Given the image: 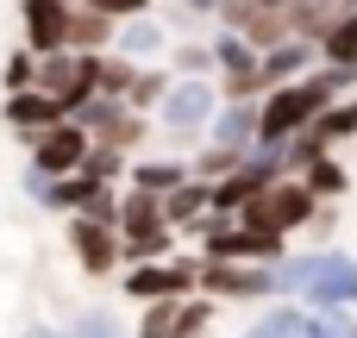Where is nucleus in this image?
Here are the masks:
<instances>
[{
	"label": "nucleus",
	"instance_id": "1",
	"mask_svg": "<svg viewBox=\"0 0 357 338\" xmlns=\"http://www.w3.org/2000/svg\"><path fill=\"white\" fill-rule=\"evenodd\" d=\"M276 295H307V307H357V257H345V251L282 257Z\"/></svg>",
	"mask_w": 357,
	"mask_h": 338
},
{
	"label": "nucleus",
	"instance_id": "2",
	"mask_svg": "<svg viewBox=\"0 0 357 338\" xmlns=\"http://www.w3.org/2000/svg\"><path fill=\"white\" fill-rule=\"evenodd\" d=\"M314 188L307 182H264L251 201H245V226H264V232H295L314 220Z\"/></svg>",
	"mask_w": 357,
	"mask_h": 338
},
{
	"label": "nucleus",
	"instance_id": "3",
	"mask_svg": "<svg viewBox=\"0 0 357 338\" xmlns=\"http://www.w3.org/2000/svg\"><path fill=\"white\" fill-rule=\"evenodd\" d=\"M207 289H220V295H276V263H245V257H213L207 270Z\"/></svg>",
	"mask_w": 357,
	"mask_h": 338
},
{
	"label": "nucleus",
	"instance_id": "4",
	"mask_svg": "<svg viewBox=\"0 0 357 338\" xmlns=\"http://www.w3.org/2000/svg\"><path fill=\"white\" fill-rule=\"evenodd\" d=\"M126 251H132L138 263L169 251V232H163V220H157V201H151V194H132V201H126Z\"/></svg>",
	"mask_w": 357,
	"mask_h": 338
},
{
	"label": "nucleus",
	"instance_id": "5",
	"mask_svg": "<svg viewBox=\"0 0 357 338\" xmlns=\"http://www.w3.org/2000/svg\"><path fill=\"white\" fill-rule=\"evenodd\" d=\"M207 113H213V88L207 82H182V88L163 94V125H176V132L207 125Z\"/></svg>",
	"mask_w": 357,
	"mask_h": 338
},
{
	"label": "nucleus",
	"instance_id": "6",
	"mask_svg": "<svg viewBox=\"0 0 357 338\" xmlns=\"http://www.w3.org/2000/svg\"><path fill=\"white\" fill-rule=\"evenodd\" d=\"M82 157H88V138H82L75 125H56V132H44V138H38V151H31L38 176H63V169H75Z\"/></svg>",
	"mask_w": 357,
	"mask_h": 338
},
{
	"label": "nucleus",
	"instance_id": "7",
	"mask_svg": "<svg viewBox=\"0 0 357 338\" xmlns=\"http://www.w3.org/2000/svg\"><path fill=\"white\" fill-rule=\"evenodd\" d=\"M25 31H31L38 50H63L69 31H75V19H69L63 0H25Z\"/></svg>",
	"mask_w": 357,
	"mask_h": 338
},
{
	"label": "nucleus",
	"instance_id": "8",
	"mask_svg": "<svg viewBox=\"0 0 357 338\" xmlns=\"http://www.w3.org/2000/svg\"><path fill=\"white\" fill-rule=\"evenodd\" d=\"M38 82L69 107V100H82V88L94 82V63H88V56H56V50H50V63L38 69Z\"/></svg>",
	"mask_w": 357,
	"mask_h": 338
},
{
	"label": "nucleus",
	"instance_id": "9",
	"mask_svg": "<svg viewBox=\"0 0 357 338\" xmlns=\"http://www.w3.org/2000/svg\"><path fill=\"white\" fill-rule=\"evenodd\" d=\"M188 282H195V270H188V263H163V270H157V263H138V270H132V295H138V301L182 295Z\"/></svg>",
	"mask_w": 357,
	"mask_h": 338
},
{
	"label": "nucleus",
	"instance_id": "10",
	"mask_svg": "<svg viewBox=\"0 0 357 338\" xmlns=\"http://www.w3.org/2000/svg\"><path fill=\"white\" fill-rule=\"evenodd\" d=\"M213 56H220V69L232 75V94H245V88H257V75H264V63L251 56V44H245V38H232V31H226V38L213 44Z\"/></svg>",
	"mask_w": 357,
	"mask_h": 338
},
{
	"label": "nucleus",
	"instance_id": "11",
	"mask_svg": "<svg viewBox=\"0 0 357 338\" xmlns=\"http://www.w3.org/2000/svg\"><path fill=\"white\" fill-rule=\"evenodd\" d=\"M257 119H264V107H232V113L213 125V144H220V151H245V144L257 138Z\"/></svg>",
	"mask_w": 357,
	"mask_h": 338
},
{
	"label": "nucleus",
	"instance_id": "12",
	"mask_svg": "<svg viewBox=\"0 0 357 338\" xmlns=\"http://www.w3.org/2000/svg\"><path fill=\"white\" fill-rule=\"evenodd\" d=\"M320 50H326V63H351L357 69V13H339V19L320 31Z\"/></svg>",
	"mask_w": 357,
	"mask_h": 338
},
{
	"label": "nucleus",
	"instance_id": "13",
	"mask_svg": "<svg viewBox=\"0 0 357 338\" xmlns=\"http://www.w3.org/2000/svg\"><path fill=\"white\" fill-rule=\"evenodd\" d=\"M69 238H75V257H82L88 270H107V263H113V238L100 232V220H82Z\"/></svg>",
	"mask_w": 357,
	"mask_h": 338
},
{
	"label": "nucleus",
	"instance_id": "14",
	"mask_svg": "<svg viewBox=\"0 0 357 338\" xmlns=\"http://www.w3.org/2000/svg\"><path fill=\"white\" fill-rule=\"evenodd\" d=\"M44 201H63V207H82V213H107V194H100V182H56V188H44Z\"/></svg>",
	"mask_w": 357,
	"mask_h": 338
},
{
	"label": "nucleus",
	"instance_id": "15",
	"mask_svg": "<svg viewBox=\"0 0 357 338\" xmlns=\"http://www.w3.org/2000/svg\"><path fill=\"white\" fill-rule=\"evenodd\" d=\"M301 338H357L351 307H307V332Z\"/></svg>",
	"mask_w": 357,
	"mask_h": 338
},
{
	"label": "nucleus",
	"instance_id": "16",
	"mask_svg": "<svg viewBox=\"0 0 357 338\" xmlns=\"http://www.w3.org/2000/svg\"><path fill=\"white\" fill-rule=\"evenodd\" d=\"M314 138L320 144H339V138H357V100H339L314 119Z\"/></svg>",
	"mask_w": 357,
	"mask_h": 338
},
{
	"label": "nucleus",
	"instance_id": "17",
	"mask_svg": "<svg viewBox=\"0 0 357 338\" xmlns=\"http://www.w3.org/2000/svg\"><path fill=\"white\" fill-rule=\"evenodd\" d=\"M56 107H63V100H50V94H13V100H6V119H13V125H50Z\"/></svg>",
	"mask_w": 357,
	"mask_h": 338
},
{
	"label": "nucleus",
	"instance_id": "18",
	"mask_svg": "<svg viewBox=\"0 0 357 338\" xmlns=\"http://www.w3.org/2000/svg\"><path fill=\"white\" fill-rule=\"evenodd\" d=\"M307 50H314L307 38H295V44H282V50H270V56H264V82H282V75H295V69L307 63Z\"/></svg>",
	"mask_w": 357,
	"mask_h": 338
},
{
	"label": "nucleus",
	"instance_id": "19",
	"mask_svg": "<svg viewBox=\"0 0 357 338\" xmlns=\"http://www.w3.org/2000/svg\"><path fill=\"white\" fill-rule=\"evenodd\" d=\"M307 188H314L320 201H339V194H345V169H339L333 157H314V163H307Z\"/></svg>",
	"mask_w": 357,
	"mask_h": 338
},
{
	"label": "nucleus",
	"instance_id": "20",
	"mask_svg": "<svg viewBox=\"0 0 357 338\" xmlns=\"http://www.w3.org/2000/svg\"><path fill=\"white\" fill-rule=\"evenodd\" d=\"M201 207H213V188H195V182H176V194L163 201V213H169V220H195Z\"/></svg>",
	"mask_w": 357,
	"mask_h": 338
},
{
	"label": "nucleus",
	"instance_id": "21",
	"mask_svg": "<svg viewBox=\"0 0 357 338\" xmlns=\"http://www.w3.org/2000/svg\"><path fill=\"white\" fill-rule=\"evenodd\" d=\"M301 332H307V314H295V307H276L270 320H257L245 338H301Z\"/></svg>",
	"mask_w": 357,
	"mask_h": 338
},
{
	"label": "nucleus",
	"instance_id": "22",
	"mask_svg": "<svg viewBox=\"0 0 357 338\" xmlns=\"http://www.w3.org/2000/svg\"><path fill=\"white\" fill-rule=\"evenodd\" d=\"M176 320H182V307H176V295H163V301L151 307V320H144L138 338H176Z\"/></svg>",
	"mask_w": 357,
	"mask_h": 338
},
{
	"label": "nucleus",
	"instance_id": "23",
	"mask_svg": "<svg viewBox=\"0 0 357 338\" xmlns=\"http://www.w3.org/2000/svg\"><path fill=\"white\" fill-rule=\"evenodd\" d=\"M119 44H126V50H138V56H151V50L163 44V31H157L151 19H132V25L119 31Z\"/></svg>",
	"mask_w": 357,
	"mask_h": 338
},
{
	"label": "nucleus",
	"instance_id": "24",
	"mask_svg": "<svg viewBox=\"0 0 357 338\" xmlns=\"http://www.w3.org/2000/svg\"><path fill=\"white\" fill-rule=\"evenodd\" d=\"M75 338H119V320H113L107 307H94V314H82V326H75Z\"/></svg>",
	"mask_w": 357,
	"mask_h": 338
},
{
	"label": "nucleus",
	"instance_id": "25",
	"mask_svg": "<svg viewBox=\"0 0 357 338\" xmlns=\"http://www.w3.org/2000/svg\"><path fill=\"white\" fill-rule=\"evenodd\" d=\"M176 182H182L176 163H151V169H138V188H176Z\"/></svg>",
	"mask_w": 357,
	"mask_h": 338
},
{
	"label": "nucleus",
	"instance_id": "26",
	"mask_svg": "<svg viewBox=\"0 0 357 338\" xmlns=\"http://www.w3.org/2000/svg\"><path fill=\"white\" fill-rule=\"evenodd\" d=\"M100 6H107V13H138L144 0H100Z\"/></svg>",
	"mask_w": 357,
	"mask_h": 338
}]
</instances>
